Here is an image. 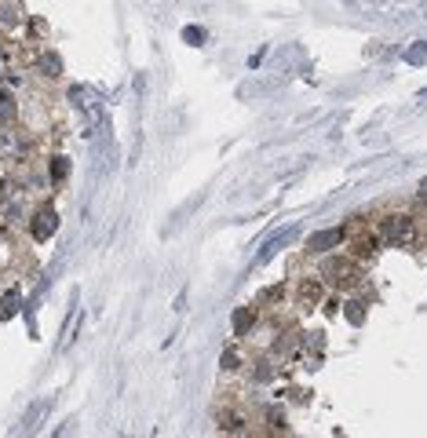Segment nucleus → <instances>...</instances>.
Instances as JSON below:
<instances>
[{
  "mask_svg": "<svg viewBox=\"0 0 427 438\" xmlns=\"http://www.w3.org/2000/svg\"><path fill=\"white\" fill-rule=\"evenodd\" d=\"M380 241H391V245H402V241L413 237V219L409 215H383L376 227Z\"/></svg>",
  "mask_w": 427,
  "mask_h": 438,
  "instance_id": "nucleus-1",
  "label": "nucleus"
},
{
  "mask_svg": "<svg viewBox=\"0 0 427 438\" xmlns=\"http://www.w3.org/2000/svg\"><path fill=\"white\" fill-rule=\"evenodd\" d=\"M70 99L77 102V110H84V117H88L92 124H102V102L95 92H88V88H73Z\"/></svg>",
  "mask_w": 427,
  "mask_h": 438,
  "instance_id": "nucleus-2",
  "label": "nucleus"
},
{
  "mask_svg": "<svg viewBox=\"0 0 427 438\" xmlns=\"http://www.w3.org/2000/svg\"><path fill=\"white\" fill-rule=\"evenodd\" d=\"M55 230H59V212H55V208H40V212L33 215V223H30L33 241H48Z\"/></svg>",
  "mask_w": 427,
  "mask_h": 438,
  "instance_id": "nucleus-3",
  "label": "nucleus"
},
{
  "mask_svg": "<svg viewBox=\"0 0 427 438\" xmlns=\"http://www.w3.org/2000/svg\"><path fill=\"white\" fill-rule=\"evenodd\" d=\"M322 274H325L329 281H336V285H347V281H354V267H351V263H344V259H329Z\"/></svg>",
  "mask_w": 427,
  "mask_h": 438,
  "instance_id": "nucleus-4",
  "label": "nucleus"
},
{
  "mask_svg": "<svg viewBox=\"0 0 427 438\" xmlns=\"http://www.w3.org/2000/svg\"><path fill=\"white\" fill-rule=\"evenodd\" d=\"M336 241H344V230H322L311 237V252H325L329 245H336Z\"/></svg>",
  "mask_w": 427,
  "mask_h": 438,
  "instance_id": "nucleus-5",
  "label": "nucleus"
},
{
  "mask_svg": "<svg viewBox=\"0 0 427 438\" xmlns=\"http://www.w3.org/2000/svg\"><path fill=\"white\" fill-rule=\"evenodd\" d=\"M18 300H23V289H8L4 303H0V318H15L18 314Z\"/></svg>",
  "mask_w": 427,
  "mask_h": 438,
  "instance_id": "nucleus-6",
  "label": "nucleus"
},
{
  "mask_svg": "<svg viewBox=\"0 0 427 438\" xmlns=\"http://www.w3.org/2000/svg\"><path fill=\"white\" fill-rule=\"evenodd\" d=\"M252 321H255V307H245V311H238V314H234V333H238V336H245Z\"/></svg>",
  "mask_w": 427,
  "mask_h": 438,
  "instance_id": "nucleus-7",
  "label": "nucleus"
},
{
  "mask_svg": "<svg viewBox=\"0 0 427 438\" xmlns=\"http://www.w3.org/2000/svg\"><path fill=\"white\" fill-rule=\"evenodd\" d=\"M48 175H52L55 183H62V179L70 175V161H66V158H52V165H48Z\"/></svg>",
  "mask_w": 427,
  "mask_h": 438,
  "instance_id": "nucleus-8",
  "label": "nucleus"
},
{
  "mask_svg": "<svg viewBox=\"0 0 427 438\" xmlns=\"http://www.w3.org/2000/svg\"><path fill=\"white\" fill-rule=\"evenodd\" d=\"M11 117H15V102L8 92H0V121H11Z\"/></svg>",
  "mask_w": 427,
  "mask_h": 438,
  "instance_id": "nucleus-9",
  "label": "nucleus"
},
{
  "mask_svg": "<svg viewBox=\"0 0 427 438\" xmlns=\"http://www.w3.org/2000/svg\"><path fill=\"white\" fill-rule=\"evenodd\" d=\"M183 40H186V44H194V48H198V44L205 40V30H198V26H186V30H183Z\"/></svg>",
  "mask_w": 427,
  "mask_h": 438,
  "instance_id": "nucleus-10",
  "label": "nucleus"
},
{
  "mask_svg": "<svg viewBox=\"0 0 427 438\" xmlns=\"http://www.w3.org/2000/svg\"><path fill=\"white\" fill-rule=\"evenodd\" d=\"M223 369H227V372L241 369V365H238V350H223Z\"/></svg>",
  "mask_w": 427,
  "mask_h": 438,
  "instance_id": "nucleus-11",
  "label": "nucleus"
},
{
  "mask_svg": "<svg viewBox=\"0 0 427 438\" xmlns=\"http://www.w3.org/2000/svg\"><path fill=\"white\" fill-rule=\"evenodd\" d=\"M318 296H322V289H318L314 281H307V285H303V303H311V300H318Z\"/></svg>",
  "mask_w": 427,
  "mask_h": 438,
  "instance_id": "nucleus-12",
  "label": "nucleus"
},
{
  "mask_svg": "<svg viewBox=\"0 0 427 438\" xmlns=\"http://www.w3.org/2000/svg\"><path fill=\"white\" fill-rule=\"evenodd\" d=\"M40 66H44V73H48V77H59V59H52V55H48Z\"/></svg>",
  "mask_w": 427,
  "mask_h": 438,
  "instance_id": "nucleus-13",
  "label": "nucleus"
},
{
  "mask_svg": "<svg viewBox=\"0 0 427 438\" xmlns=\"http://www.w3.org/2000/svg\"><path fill=\"white\" fill-rule=\"evenodd\" d=\"M420 197H427V179H423V183H420Z\"/></svg>",
  "mask_w": 427,
  "mask_h": 438,
  "instance_id": "nucleus-14",
  "label": "nucleus"
}]
</instances>
